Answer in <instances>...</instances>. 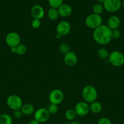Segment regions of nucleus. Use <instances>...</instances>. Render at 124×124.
<instances>
[{
	"label": "nucleus",
	"instance_id": "1",
	"mask_svg": "<svg viewBox=\"0 0 124 124\" xmlns=\"http://www.w3.org/2000/svg\"><path fill=\"white\" fill-rule=\"evenodd\" d=\"M92 37L96 43L102 46H105L111 41V30L107 25L102 24L94 29L92 33Z\"/></svg>",
	"mask_w": 124,
	"mask_h": 124
},
{
	"label": "nucleus",
	"instance_id": "2",
	"mask_svg": "<svg viewBox=\"0 0 124 124\" xmlns=\"http://www.w3.org/2000/svg\"><path fill=\"white\" fill-rule=\"evenodd\" d=\"M83 99L87 103H91L96 101L97 98V92L94 87L92 85H86L83 87L81 92Z\"/></svg>",
	"mask_w": 124,
	"mask_h": 124
},
{
	"label": "nucleus",
	"instance_id": "3",
	"mask_svg": "<svg viewBox=\"0 0 124 124\" xmlns=\"http://www.w3.org/2000/svg\"><path fill=\"white\" fill-rule=\"evenodd\" d=\"M102 23H103V19L101 15L94 14V13L89 15L85 21V25L88 28L93 30L102 25Z\"/></svg>",
	"mask_w": 124,
	"mask_h": 124
},
{
	"label": "nucleus",
	"instance_id": "4",
	"mask_svg": "<svg viewBox=\"0 0 124 124\" xmlns=\"http://www.w3.org/2000/svg\"><path fill=\"white\" fill-rule=\"evenodd\" d=\"M108 60L113 66L119 67L124 64V54L119 51H113L109 53Z\"/></svg>",
	"mask_w": 124,
	"mask_h": 124
},
{
	"label": "nucleus",
	"instance_id": "5",
	"mask_svg": "<svg viewBox=\"0 0 124 124\" xmlns=\"http://www.w3.org/2000/svg\"><path fill=\"white\" fill-rule=\"evenodd\" d=\"M6 103L9 108L13 111L19 110L23 105L21 98L17 94H11L7 98Z\"/></svg>",
	"mask_w": 124,
	"mask_h": 124
},
{
	"label": "nucleus",
	"instance_id": "6",
	"mask_svg": "<svg viewBox=\"0 0 124 124\" xmlns=\"http://www.w3.org/2000/svg\"><path fill=\"white\" fill-rule=\"evenodd\" d=\"M104 10L110 13H114L120 10L122 6L120 0H105L103 4Z\"/></svg>",
	"mask_w": 124,
	"mask_h": 124
},
{
	"label": "nucleus",
	"instance_id": "7",
	"mask_svg": "<svg viewBox=\"0 0 124 124\" xmlns=\"http://www.w3.org/2000/svg\"><path fill=\"white\" fill-rule=\"evenodd\" d=\"M50 104L59 105L64 99V94L60 89H54L50 92L48 97Z\"/></svg>",
	"mask_w": 124,
	"mask_h": 124
},
{
	"label": "nucleus",
	"instance_id": "8",
	"mask_svg": "<svg viewBox=\"0 0 124 124\" xmlns=\"http://www.w3.org/2000/svg\"><path fill=\"white\" fill-rule=\"evenodd\" d=\"M6 42L10 47H17L21 44V37L19 34L15 31L10 32L6 35Z\"/></svg>",
	"mask_w": 124,
	"mask_h": 124
},
{
	"label": "nucleus",
	"instance_id": "9",
	"mask_svg": "<svg viewBox=\"0 0 124 124\" xmlns=\"http://www.w3.org/2000/svg\"><path fill=\"white\" fill-rule=\"evenodd\" d=\"M50 114L47 111V108H40L35 110L34 112V119L40 123H44L49 120L50 117Z\"/></svg>",
	"mask_w": 124,
	"mask_h": 124
},
{
	"label": "nucleus",
	"instance_id": "10",
	"mask_svg": "<svg viewBox=\"0 0 124 124\" xmlns=\"http://www.w3.org/2000/svg\"><path fill=\"white\" fill-rule=\"evenodd\" d=\"M71 30V24L67 21H60L57 25L56 31L57 34H58L62 36H66L69 33Z\"/></svg>",
	"mask_w": 124,
	"mask_h": 124
},
{
	"label": "nucleus",
	"instance_id": "11",
	"mask_svg": "<svg viewBox=\"0 0 124 124\" xmlns=\"http://www.w3.org/2000/svg\"><path fill=\"white\" fill-rule=\"evenodd\" d=\"M74 110L77 116L83 117L87 115L90 111L89 105L85 101L79 102L75 105Z\"/></svg>",
	"mask_w": 124,
	"mask_h": 124
},
{
	"label": "nucleus",
	"instance_id": "12",
	"mask_svg": "<svg viewBox=\"0 0 124 124\" xmlns=\"http://www.w3.org/2000/svg\"><path fill=\"white\" fill-rule=\"evenodd\" d=\"M64 63L66 66L69 67L75 66L78 61V58L76 53L74 52L70 51L64 56Z\"/></svg>",
	"mask_w": 124,
	"mask_h": 124
},
{
	"label": "nucleus",
	"instance_id": "13",
	"mask_svg": "<svg viewBox=\"0 0 124 124\" xmlns=\"http://www.w3.org/2000/svg\"><path fill=\"white\" fill-rule=\"evenodd\" d=\"M44 10L40 5H34L30 8V15L34 19L41 20L44 18Z\"/></svg>",
	"mask_w": 124,
	"mask_h": 124
},
{
	"label": "nucleus",
	"instance_id": "14",
	"mask_svg": "<svg viewBox=\"0 0 124 124\" xmlns=\"http://www.w3.org/2000/svg\"><path fill=\"white\" fill-rule=\"evenodd\" d=\"M121 24V21L120 18L117 15H112L108 18L107 21V26L111 30L118 29Z\"/></svg>",
	"mask_w": 124,
	"mask_h": 124
},
{
	"label": "nucleus",
	"instance_id": "15",
	"mask_svg": "<svg viewBox=\"0 0 124 124\" xmlns=\"http://www.w3.org/2000/svg\"><path fill=\"white\" fill-rule=\"evenodd\" d=\"M59 15L62 17L66 18L69 16L72 13V7L67 4H63L59 8H58Z\"/></svg>",
	"mask_w": 124,
	"mask_h": 124
},
{
	"label": "nucleus",
	"instance_id": "16",
	"mask_svg": "<svg viewBox=\"0 0 124 124\" xmlns=\"http://www.w3.org/2000/svg\"><path fill=\"white\" fill-rule=\"evenodd\" d=\"M20 110L23 113V115H26V116H29L35 112L34 107L33 106L32 104H29V103L23 104Z\"/></svg>",
	"mask_w": 124,
	"mask_h": 124
},
{
	"label": "nucleus",
	"instance_id": "17",
	"mask_svg": "<svg viewBox=\"0 0 124 124\" xmlns=\"http://www.w3.org/2000/svg\"><path fill=\"white\" fill-rule=\"evenodd\" d=\"M89 110L92 112L93 113L95 114H98L101 112L102 110V105L99 102L97 101H94L90 103L89 105Z\"/></svg>",
	"mask_w": 124,
	"mask_h": 124
},
{
	"label": "nucleus",
	"instance_id": "18",
	"mask_svg": "<svg viewBox=\"0 0 124 124\" xmlns=\"http://www.w3.org/2000/svg\"><path fill=\"white\" fill-rule=\"evenodd\" d=\"M47 16L51 21H55L59 18V13L58 9L54 8H50L47 12Z\"/></svg>",
	"mask_w": 124,
	"mask_h": 124
},
{
	"label": "nucleus",
	"instance_id": "19",
	"mask_svg": "<svg viewBox=\"0 0 124 124\" xmlns=\"http://www.w3.org/2000/svg\"><path fill=\"white\" fill-rule=\"evenodd\" d=\"M77 116L74 109H68L64 113V117L66 119L69 121H74L76 116Z\"/></svg>",
	"mask_w": 124,
	"mask_h": 124
},
{
	"label": "nucleus",
	"instance_id": "20",
	"mask_svg": "<svg viewBox=\"0 0 124 124\" xmlns=\"http://www.w3.org/2000/svg\"><path fill=\"white\" fill-rule=\"evenodd\" d=\"M13 120L8 114H2L0 115V124H12Z\"/></svg>",
	"mask_w": 124,
	"mask_h": 124
},
{
	"label": "nucleus",
	"instance_id": "21",
	"mask_svg": "<svg viewBox=\"0 0 124 124\" xmlns=\"http://www.w3.org/2000/svg\"><path fill=\"white\" fill-rule=\"evenodd\" d=\"M97 56L98 58L101 59H108L109 53L107 49L105 48H100L97 51Z\"/></svg>",
	"mask_w": 124,
	"mask_h": 124
},
{
	"label": "nucleus",
	"instance_id": "22",
	"mask_svg": "<svg viewBox=\"0 0 124 124\" xmlns=\"http://www.w3.org/2000/svg\"><path fill=\"white\" fill-rule=\"evenodd\" d=\"M104 10V7H103V4L99 3H96L92 7V12L93 13L98 15H101Z\"/></svg>",
	"mask_w": 124,
	"mask_h": 124
},
{
	"label": "nucleus",
	"instance_id": "23",
	"mask_svg": "<svg viewBox=\"0 0 124 124\" xmlns=\"http://www.w3.org/2000/svg\"><path fill=\"white\" fill-rule=\"evenodd\" d=\"M48 2L51 8L58 9L63 4V0H48Z\"/></svg>",
	"mask_w": 124,
	"mask_h": 124
},
{
	"label": "nucleus",
	"instance_id": "24",
	"mask_svg": "<svg viewBox=\"0 0 124 124\" xmlns=\"http://www.w3.org/2000/svg\"><path fill=\"white\" fill-rule=\"evenodd\" d=\"M16 48H17V53H16V54H18V55H23V54H26L27 50L26 46L24 44H19L18 46L16 47Z\"/></svg>",
	"mask_w": 124,
	"mask_h": 124
},
{
	"label": "nucleus",
	"instance_id": "25",
	"mask_svg": "<svg viewBox=\"0 0 124 124\" xmlns=\"http://www.w3.org/2000/svg\"><path fill=\"white\" fill-rule=\"evenodd\" d=\"M59 50L61 53L65 54L69 52H70V47H69V46L68 44L62 43L60 45Z\"/></svg>",
	"mask_w": 124,
	"mask_h": 124
},
{
	"label": "nucleus",
	"instance_id": "26",
	"mask_svg": "<svg viewBox=\"0 0 124 124\" xmlns=\"http://www.w3.org/2000/svg\"><path fill=\"white\" fill-rule=\"evenodd\" d=\"M47 110L50 115H55L57 113L58 111V105L55 104H50L47 108Z\"/></svg>",
	"mask_w": 124,
	"mask_h": 124
},
{
	"label": "nucleus",
	"instance_id": "27",
	"mask_svg": "<svg viewBox=\"0 0 124 124\" xmlns=\"http://www.w3.org/2000/svg\"><path fill=\"white\" fill-rule=\"evenodd\" d=\"M121 36V31L119 29L111 30V38L113 39H118Z\"/></svg>",
	"mask_w": 124,
	"mask_h": 124
},
{
	"label": "nucleus",
	"instance_id": "28",
	"mask_svg": "<svg viewBox=\"0 0 124 124\" xmlns=\"http://www.w3.org/2000/svg\"><path fill=\"white\" fill-rule=\"evenodd\" d=\"M31 25L34 29H38L41 26V20L37 19H34L32 21Z\"/></svg>",
	"mask_w": 124,
	"mask_h": 124
},
{
	"label": "nucleus",
	"instance_id": "29",
	"mask_svg": "<svg viewBox=\"0 0 124 124\" xmlns=\"http://www.w3.org/2000/svg\"><path fill=\"white\" fill-rule=\"evenodd\" d=\"M97 124H112L110 120L105 117H102L98 121Z\"/></svg>",
	"mask_w": 124,
	"mask_h": 124
},
{
	"label": "nucleus",
	"instance_id": "30",
	"mask_svg": "<svg viewBox=\"0 0 124 124\" xmlns=\"http://www.w3.org/2000/svg\"><path fill=\"white\" fill-rule=\"evenodd\" d=\"M23 113L21 112V111L20 109H19V110H14L13 112V117H15L16 119L20 118V117H22V116H23Z\"/></svg>",
	"mask_w": 124,
	"mask_h": 124
},
{
	"label": "nucleus",
	"instance_id": "31",
	"mask_svg": "<svg viewBox=\"0 0 124 124\" xmlns=\"http://www.w3.org/2000/svg\"><path fill=\"white\" fill-rule=\"evenodd\" d=\"M40 122H38L37 121H36L35 119H32L30 121H29V122L28 124H40Z\"/></svg>",
	"mask_w": 124,
	"mask_h": 124
},
{
	"label": "nucleus",
	"instance_id": "32",
	"mask_svg": "<svg viewBox=\"0 0 124 124\" xmlns=\"http://www.w3.org/2000/svg\"><path fill=\"white\" fill-rule=\"evenodd\" d=\"M10 51H11V52H12V53H17V48H16V47H11Z\"/></svg>",
	"mask_w": 124,
	"mask_h": 124
},
{
	"label": "nucleus",
	"instance_id": "33",
	"mask_svg": "<svg viewBox=\"0 0 124 124\" xmlns=\"http://www.w3.org/2000/svg\"><path fill=\"white\" fill-rule=\"evenodd\" d=\"M69 124H81L79 121H72L69 123Z\"/></svg>",
	"mask_w": 124,
	"mask_h": 124
},
{
	"label": "nucleus",
	"instance_id": "34",
	"mask_svg": "<svg viewBox=\"0 0 124 124\" xmlns=\"http://www.w3.org/2000/svg\"><path fill=\"white\" fill-rule=\"evenodd\" d=\"M97 1V3H99V4H103V2L105 1V0H96Z\"/></svg>",
	"mask_w": 124,
	"mask_h": 124
},
{
	"label": "nucleus",
	"instance_id": "35",
	"mask_svg": "<svg viewBox=\"0 0 124 124\" xmlns=\"http://www.w3.org/2000/svg\"><path fill=\"white\" fill-rule=\"evenodd\" d=\"M61 37H62V36H60V35H58V34H57V35H56V38L58 39H60Z\"/></svg>",
	"mask_w": 124,
	"mask_h": 124
},
{
	"label": "nucleus",
	"instance_id": "36",
	"mask_svg": "<svg viewBox=\"0 0 124 124\" xmlns=\"http://www.w3.org/2000/svg\"><path fill=\"white\" fill-rule=\"evenodd\" d=\"M122 5L123 7H124V0H123L122 2Z\"/></svg>",
	"mask_w": 124,
	"mask_h": 124
},
{
	"label": "nucleus",
	"instance_id": "37",
	"mask_svg": "<svg viewBox=\"0 0 124 124\" xmlns=\"http://www.w3.org/2000/svg\"><path fill=\"white\" fill-rule=\"evenodd\" d=\"M68 124V123H63V124Z\"/></svg>",
	"mask_w": 124,
	"mask_h": 124
}]
</instances>
